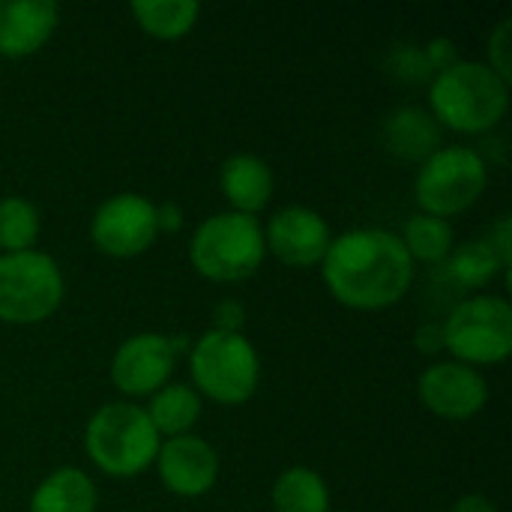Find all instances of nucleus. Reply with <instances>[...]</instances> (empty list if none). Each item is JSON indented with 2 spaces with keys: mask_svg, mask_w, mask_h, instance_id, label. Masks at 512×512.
I'll list each match as a JSON object with an SVG mask.
<instances>
[{
  "mask_svg": "<svg viewBox=\"0 0 512 512\" xmlns=\"http://www.w3.org/2000/svg\"><path fill=\"white\" fill-rule=\"evenodd\" d=\"M411 261H423V264H444L453 252V228L447 219H435V216H414L405 225V237H402Z\"/></svg>",
  "mask_w": 512,
  "mask_h": 512,
  "instance_id": "nucleus-22",
  "label": "nucleus"
},
{
  "mask_svg": "<svg viewBox=\"0 0 512 512\" xmlns=\"http://www.w3.org/2000/svg\"><path fill=\"white\" fill-rule=\"evenodd\" d=\"M444 330V348L465 366H498L512 351V306L504 297L480 294L459 303Z\"/></svg>",
  "mask_w": 512,
  "mask_h": 512,
  "instance_id": "nucleus-7",
  "label": "nucleus"
},
{
  "mask_svg": "<svg viewBox=\"0 0 512 512\" xmlns=\"http://www.w3.org/2000/svg\"><path fill=\"white\" fill-rule=\"evenodd\" d=\"M453 512H498V507L486 495H465L456 501Z\"/></svg>",
  "mask_w": 512,
  "mask_h": 512,
  "instance_id": "nucleus-31",
  "label": "nucleus"
},
{
  "mask_svg": "<svg viewBox=\"0 0 512 512\" xmlns=\"http://www.w3.org/2000/svg\"><path fill=\"white\" fill-rule=\"evenodd\" d=\"M246 327V309L240 300H219L216 303V312H213V330H222V333H243Z\"/></svg>",
  "mask_w": 512,
  "mask_h": 512,
  "instance_id": "nucleus-25",
  "label": "nucleus"
},
{
  "mask_svg": "<svg viewBox=\"0 0 512 512\" xmlns=\"http://www.w3.org/2000/svg\"><path fill=\"white\" fill-rule=\"evenodd\" d=\"M330 294L360 312L399 303L414 279V261L402 237L384 228H354L336 237L321 261Z\"/></svg>",
  "mask_w": 512,
  "mask_h": 512,
  "instance_id": "nucleus-1",
  "label": "nucleus"
},
{
  "mask_svg": "<svg viewBox=\"0 0 512 512\" xmlns=\"http://www.w3.org/2000/svg\"><path fill=\"white\" fill-rule=\"evenodd\" d=\"M156 225H159V231H177L183 225V210L171 201L159 204L156 207Z\"/></svg>",
  "mask_w": 512,
  "mask_h": 512,
  "instance_id": "nucleus-30",
  "label": "nucleus"
},
{
  "mask_svg": "<svg viewBox=\"0 0 512 512\" xmlns=\"http://www.w3.org/2000/svg\"><path fill=\"white\" fill-rule=\"evenodd\" d=\"M90 462L117 480L144 474L159 456V435L144 408L129 402L102 405L84 432Z\"/></svg>",
  "mask_w": 512,
  "mask_h": 512,
  "instance_id": "nucleus-3",
  "label": "nucleus"
},
{
  "mask_svg": "<svg viewBox=\"0 0 512 512\" xmlns=\"http://www.w3.org/2000/svg\"><path fill=\"white\" fill-rule=\"evenodd\" d=\"M396 72L405 75V78H411V81H414V78L423 81V78L432 75L423 48H405V51H399V54H396Z\"/></svg>",
  "mask_w": 512,
  "mask_h": 512,
  "instance_id": "nucleus-27",
  "label": "nucleus"
},
{
  "mask_svg": "<svg viewBox=\"0 0 512 512\" xmlns=\"http://www.w3.org/2000/svg\"><path fill=\"white\" fill-rule=\"evenodd\" d=\"M423 54H426L429 69H432V78H435L438 72L450 69L453 63H459V57H456V45H453L450 39H432V42L423 48Z\"/></svg>",
  "mask_w": 512,
  "mask_h": 512,
  "instance_id": "nucleus-26",
  "label": "nucleus"
},
{
  "mask_svg": "<svg viewBox=\"0 0 512 512\" xmlns=\"http://www.w3.org/2000/svg\"><path fill=\"white\" fill-rule=\"evenodd\" d=\"M39 237V213L27 198H0V249L3 255L33 249Z\"/></svg>",
  "mask_w": 512,
  "mask_h": 512,
  "instance_id": "nucleus-23",
  "label": "nucleus"
},
{
  "mask_svg": "<svg viewBox=\"0 0 512 512\" xmlns=\"http://www.w3.org/2000/svg\"><path fill=\"white\" fill-rule=\"evenodd\" d=\"M384 144L405 162H426L441 150V126L423 108H399L384 123Z\"/></svg>",
  "mask_w": 512,
  "mask_h": 512,
  "instance_id": "nucleus-16",
  "label": "nucleus"
},
{
  "mask_svg": "<svg viewBox=\"0 0 512 512\" xmlns=\"http://www.w3.org/2000/svg\"><path fill=\"white\" fill-rule=\"evenodd\" d=\"M195 387L219 405H243L261 381V360L243 333L207 330L189 351Z\"/></svg>",
  "mask_w": 512,
  "mask_h": 512,
  "instance_id": "nucleus-5",
  "label": "nucleus"
},
{
  "mask_svg": "<svg viewBox=\"0 0 512 512\" xmlns=\"http://www.w3.org/2000/svg\"><path fill=\"white\" fill-rule=\"evenodd\" d=\"M177 354L162 333H138L126 339L111 360V381L126 396H153L174 372Z\"/></svg>",
  "mask_w": 512,
  "mask_h": 512,
  "instance_id": "nucleus-11",
  "label": "nucleus"
},
{
  "mask_svg": "<svg viewBox=\"0 0 512 512\" xmlns=\"http://www.w3.org/2000/svg\"><path fill=\"white\" fill-rule=\"evenodd\" d=\"M276 512H330V489L312 468H288L273 483Z\"/></svg>",
  "mask_w": 512,
  "mask_h": 512,
  "instance_id": "nucleus-19",
  "label": "nucleus"
},
{
  "mask_svg": "<svg viewBox=\"0 0 512 512\" xmlns=\"http://www.w3.org/2000/svg\"><path fill=\"white\" fill-rule=\"evenodd\" d=\"M429 102L438 126L477 135L504 120L510 108V84L486 63L459 60L432 78Z\"/></svg>",
  "mask_w": 512,
  "mask_h": 512,
  "instance_id": "nucleus-2",
  "label": "nucleus"
},
{
  "mask_svg": "<svg viewBox=\"0 0 512 512\" xmlns=\"http://www.w3.org/2000/svg\"><path fill=\"white\" fill-rule=\"evenodd\" d=\"M267 243L255 216L216 213L198 225L189 243L192 267L213 282H243L264 264Z\"/></svg>",
  "mask_w": 512,
  "mask_h": 512,
  "instance_id": "nucleus-4",
  "label": "nucleus"
},
{
  "mask_svg": "<svg viewBox=\"0 0 512 512\" xmlns=\"http://www.w3.org/2000/svg\"><path fill=\"white\" fill-rule=\"evenodd\" d=\"M96 486L78 468L51 471L33 492L30 512H96Z\"/></svg>",
  "mask_w": 512,
  "mask_h": 512,
  "instance_id": "nucleus-17",
  "label": "nucleus"
},
{
  "mask_svg": "<svg viewBox=\"0 0 512 512\" xmlns=\"http://www.w3.org/2000/svg\"><path fill=\"white\" fill-rule=\"evenodd\" d=\"M267 249L288 267H315L324 261L333 237H330V225L321 219V213H315L312 207H285L279 210L264 234Z\"/></svg>",
  "mask_w": 512,
  "mask_h": 512,
  "instance_id": "nucleus-12",
  "label": "nucleus"
},
{
  "mask_svg": "<svg viewBox=\"0 0 512 512\" xmlns=\"http://www.w3.org/2000/svg\"><path fill=\"white\" fill-rule=\"evenodd\" d=\"M222 195L234 204V213L255 216L273 198V171L255 153H237L222 162L219 171Z\"/></svg>",
  "mask_w": 512,
  "mask_h": 512,
  "instance_id": "nucleus-15",
  "label": "nucleus"
},
{
  "mask_svg": "<svg viewBox=\"0 0 512 512\" xmlns=\"http://www.w3.org/2000/svg\"><path fill=\"white\" fill-rule=\"evenodd\" d=\"M510 240H512V222H510V216H504V219L495 225L492 237H489V243H492V249L498 252V258H501L504 270H510V261H512Z\"/></svg>",
  "mask_w": 512,
  "mask_h": 512,
  "instance_id": "nucleus-28",
  "label": "nucleus"
},
{
  "mask_svg": "<svg viewBox=\"0 0 512 512\" xmlns=\"http://www.w3.org/2000/svg\"><path fill=\"white\" fill-rule=\"evenodd\" d=\"M414 345L423 354H438L444 348V330H441V324H423L417 330V336H414Z\"/></svg>",
  "mask_w": 512,
  "mask_h": 512,
  "instance_id": "nucleus-29",
  "label": "nucleus"
},
{
  "mask_svg": "<svg viewBox=\"0 0 512 512\" xmlns=\"http://www.w3.org/2000/svg\"><path fill=\"white\" fill-rule=\"evenodd\" d=\"M201 6L195 0H135L132 15L147 36L180 39L198 21Z\"/></svg>",
  "mask_w": 512,
  "mask_h": 512,
  "instance_id": "nucleus-20",
  "label": "nucleus"
},
{
  "mask_svg": "<svg viewBox=\"0 0 512 512\" xmlns=\"http://www.w3.org/2000/svg\"><path fill=\"white\" fill-rule=\"evenodd\" d=\"M156 468H159L162 486L171 495L201 498L216 486L219 456L204 438L180 435V438H168L165 444H159Z\"/></svg>",
  "mask_w": 512,
  "mask_h": 512,
  "instance_id": "nucleus-13",
  "label": "nucleus"
},
{
  "mask_svg": "<svg viewBox=\"0 0 512 512\" xmlns=\"http://www.w3.org/2000/svg\"><path fill=\"white\" fill-rule=\"evenodd\" d=\"M510 45H512V21L510 18H504V21L495 27V33L489 36V63H486V66H489L495 75H501L507 84L512 81Z\"/></svg>",
  "mask_w": 512,
  "mask_h": 512,
  "instance_id": "nucleus-24",
  "label": "nucleus"
},
{
  "mask_svg": "<svg viewBox=\"0 0 512 512\" xmlns=\"http://www.w3.org/2000/svg\"><path fill=\"white\" fill-rule=\"evenodd\" d=\"M156 237V204L138 192H120L102 201L90 222V240L108 258H135L147 252Z\"/></svg>",
  "mask_w": 512,
  "mask_h": 512,
  "instance_id": "nucleus-9",
  "label": "nucleus"
},
{
  "mask_svg": "<svg viewBox=\"0 0 512 512\" xmlns=\"http://www.w3.org/2000/svg\"><path fill=\"white\" fill-rule=\"evenodd\" d=\"M60 9L51 0H0V57L36 54L57 30Z\"/></svg>",
  "mask_w": 512,
  "mask_h": 512,
  "instance_id": "nucleus-14",
  "label": "nucleus"
},
{
  "mask_svg": "<svg viewBox=\"0 0 512 512\" xmlns=\"http://www.w3.org/2000/svg\"><path fill=\"white\" fill-rule=\"evenodd\" d=\"M489 168L471 147H441L432 153L414 180V198L426 216L447 219L468 210L486 189Z\"/></svg>",
  "mask_w": 512,
  "mask_h": 512,
  "instance_id": "nucleus-8",
  "label": "nucleus"
},
{
  "mask_svg": "<svg viewBox=\"0 0 512 512\" xmlns=\"http://www.w3.org/2000/svg\"><path fill=\"white\" fill-rule=\"evenodd\" d=\"M156 435L162 438H180L189 435L192 426L201 420V396L189 384H165L153 393L150 405L144 408Z\"/></svg>",
  "mask_w": 512,
  "mask_h": 512,
  "instance_id": "nucleus-18",
  "label": "nucleus"
},
{
  "mask_svg": "<svg viewBox=\"0 0 512 512\" xmlns=\"http://www.w3.org/2000/svg\"><path fill=\"white\" fill-rule=\"evenodd\" d=\"M63 303V273L48 252L0 255V321L39 324Z\"/></svg>",
  "mask_w": 512,
  "mask_h": 512,
  "instance_id": "nucleus-6",
  "label": "nucleus"
},
{
  "mask_svg": "<svg viewBox=\"0 0 512 512\" xmlns=\"http://www.w3.org/2000/svg\"><path fill=\"white\" fill-rule=\"evenodd\" d=\"M420 402L444 420H471L477 417L489 402V384L486 378L456 360L432 363L417 384Z\"/></svg>",
  "mask_w": 512,
  "mask_h": 512,
  "instance_id": "nucleus-10",
  "label": "nucleus"
},
{
  "mask_svg": "<svg viewBox=\"0 0 512 512\" xmlns=\"http://www.w3.org/2000/svg\"><path fill=\"white\" fill-rule=\"evenodd\" d=\"M444 264H447L450 279L459 282L462 288H483L504 270V264L489 240H471V243L459 246L456 252H450V258Z\"/></svg>",
  "mask_w": 512,
  "mask_h": 512,
  "instance_id": "nucleus-21",
  "label": "nucleus"
}]
</instances>
